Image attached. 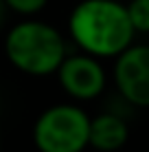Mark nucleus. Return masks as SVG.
Instances as JSON below:
<instances>
[{
	"label": "nucleus",
	"mask_w": 149,
	"mask_h": 152,
	"mask_svg": "<svg viewBox=\"0 0 149 152\" xmlns=\"http://www.w3.org/2000/svg\"><path fill=\"white\" fill-rule=\"evenodd\" d=\"M68 35L83 53L116 57L134 42L127 4L119 0H81L68 15Z\"/></svg>",
	"instance_id": "f257e3e1"
},
{
	"label": "nucleus",
	"mask_w": 149,
	"mask_h": 152,
	"mask_svg": "<svg viewBox=\"0 0 149 152\" xmlns=\"http://www.w3.org/2000/svg\"><path fill=\"white\" fill-rule=\"evenodd\" d=\"M46 2L48 0H4V4L20 15H33V13L42 11L46 7Z\"/></svg>",
	"instance_id": "6e6552de"
},
{
	"label": "nucleus",
	"mask_w": 149,
	"mask_h": 152,
	"mask_svg": "<svg viewBox=\"0 0 149 152\" xmlns=\"http://www.w3.org/2000/svg\"><path fill=\"white\" fill-rule=\"evenodd\" d=\"M114 84L127 104L149 108V44L132 42L116 55Z\"/></svg>",
	"instance_id": "20e7f679"
},
{
	"label": "nucleus",
	"mask_w": 149,
	"mask_h": 152,
	"mask_svg": "<svg viewBox=\"0 0 149 152\" xmlns=\"http://www.w3.org/2000/svg\"><path fill=\"white\" fill-rule=\"evenodd\" d=\"M33 143L40 152H83L90 148V115L77 104H55L35 119Z\"/></svg>",
	"instance_id": "7ed1b4c3"
},
{
	"label": "nucleus",
	"mask_w": 149,
	"mask_h": 152,
	"mask_svg": "<svg viewBox=\"0 0 149 152\" xmlns=\"http://www.w3.org/2000/svg\"><path fill=\"white\" fill-rule=\"evenodd\" d=\"M4 55L20 73L46 77L57 73L66 57V40L53 24L42 20H22L9 29Z\"/></svg>",
	"instance_id": "f03ea898"
},
{
	"label": "nucleus",
	"mask_w": 149,
	"mask_h": 152,
	"mask_svg": "<svg viewBox=\"0 0 149 152\" xmlns=\"http://www.w3.org/2000/svg\"><path fill=\"white\" fill-rule=\"evenodd\" d=\"M127 13L136 33H149V0H130Z\"/></svg>",
	"instance_id": "0eeeda50"
},
{
	"label": "nucleus",
	"mask_w": 149,
	"mask_h": 152,
	"mask_svg": "<svg viewBox=\"0 0 149 152\" xmlns=\"http://www.w3.org/2000/svg\"><path fill=\"white\" fill-rule=\"evenodd\" d=\"M7 4H4V0H0V27H2V22H4V15H7Z\"/></svg>",
	"instance_id": "1a4fd4ad"
},
{
	"label": "nucleus",
	"mask_w": 149,
	"mask_h": 152,
	"mask_svg": "<svg viewBox=\"0 0 149 152\" xmlns=\"http://www.w3.org/2000/svg\"><path fill=\"white\" fill-rule=\"evenodd\" d=\"M130 141V126L116 113L90 117V148L99 152H116Z\"/></svg>",
	"instance_id": "423d86ee"
},
{
	"label": "nucleus",
	"mask_w": 149,
	"mask_h": 152,
	"mask_svg": "<svg viewBox=\"0 0 149 152\" xmlns=\"http://www.w3.org/2000/svg\"><path fill=\"white\" fill-rule=\"evenodd\" d=\"M59 86L70 97L79 102H92L105 91V69L101 66V57H94L90 53H77L66 55L64 62L57 69Z\"/></svg>",
	"instance_id": "39448f33"
}]
</instances>
